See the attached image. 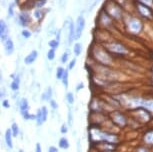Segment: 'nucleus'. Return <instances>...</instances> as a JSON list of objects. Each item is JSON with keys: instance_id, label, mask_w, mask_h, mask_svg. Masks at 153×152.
<instances>
[{"instance_id": "obj_1", "label": "nucleus", "mask_w": 153, "mask_h": 152, "mask_svg": "<svg viewBox=\"0 0 153 152\" xmlns=\"http://www.w3.org/2000/svg\"><path fill=\"white\" fill-rule=\"evenodd\" d=\"M92 54H93V58H95V60H96L97 62H99L100 64H103V65L111 64L112 58H111V56L108 54L107 50L96 46V47H93Z\"/></svg>"}, {"instance_id": "obj_2", "label": "nucleus", "mask_w": 153, "mask_h": 152, "mask_svg": "<svg viewBox=\"0 0 153 152\" xmlns=\"http://www.w3.org/2000/svg\"><path fill=\"white\" fill-rule=\"evenodd\" d=\"M125 25L128 31H130L132 34H138L142 30L143 24L140 19L135 18V17H129L125 20Z\"/></svg>"}, {"instance_id": "obj_3", "label": "nucleus", "mask_w": 153, "mask_h": 152, "mask_svg": "<svg viewBox=\"0 0 153 152\" xmlns=\"http://www.w3.org/2000/svg\"><path fill=\"white\" fill-rule=\"evenodd\" d=\"M104 47L109 53L117 54V55H126L128 53V49L119 42L107 43V44H104Z\"/></svg>"}, {"instance_id": "obj_4", "label": "nucleus", "mask_w": 153, "mask_h": 152, "mask_svg": "<svg viewBox=\"0 0 153 152\" xmlns=\"http://www.w3.org/2000/svg\"><path fill=\"white\" fill-rule=\"evenodd\" d=\"M107 5L105 6L104 11L108 14L109 16L114 19H120L122 16V11H121L119 5L115 2H110V3H106Z\"/></svg>"}, {"instance_id": "obj_5", "label": "nucleus", "mask_w": 153, "mask_h": 152, "mask_svg": "<svg viewBox=\"0 0 153 152\" xmlns=\"http://www.w3.org/2000/svg\"><path fill=\"white\" fill-rule=\"evenodd\" d=\"M135 7H136L137 12L139 13L143 18L149 19V20L153 19V12H152L151 8L147 4L143 3V2H141V1H137L136 3H135Z\"/></svg>"}, {"instance_id": "obj_6", "label": "nucleus", "mask_w": 153, "mask_h": 152, "mask_svg": "<svg viewBox=\"0 0 153 152\" xmlns=\"http://www.w3.org/2000/svg\"><path fill=\"white\" fill-rule=\"evenodd\" d=\"M111 120L115 125H117L118 127L123 128L127 125V117L124 113L120 112V111H114L111 113Z\"/></svg>"}, {"instance_id": "obj_7", "label": "nucleus", "mask_w": 153, "mask_h": 152, "mask_svg": "<svg viewBox=\"0 0 153 152\" xmlns=\"http://www.w3.org/2000/svg\"><path fill=\"white\" fill-rule=\"evenodd\" d=\"M85 27V19L83 16H79L76 20L75 25V39H79Z\"/></svg>"}, {"instance_id": "obj_8", "label": "nucleus", "mask_w": 153, "mask_h": 152, "mask_svg": "<svg viewBox=\"0 0 153 152\" xmlns=\"http://www.w3.org/2000/svg\"><path fill=\"white\" fill-rule=\"evenodd\" d=\"M116 144L113 143H108V142H99L98 143V148L100 151L103 152H113L116 150Z\"/></svg>"}, {"instance_id": "obj_9", "label": "nucleus", "mask_w": 153, "mask_h": 152, "mask_svg": "<svg viewBox=\"0 0 153 152\" xmlns=\"http://www.w3.org/2000/svg\"><path fill=\"white\" fill-rule=\"evenodd\" d=\"M38 57V52L36 50H33L32 52H30L28 55L24 58V63L26 65H30L32 64L33 62H35V60L37 59Z\"/></svg>"}, {"instance_id": "obj_10", "label": "nucleus", "mask_w": 153, "mask_h": 152, "mask_svg": "<svg viewBox=\"0 0 153 152\" xmlns=\"http://www.w3.org/2000/svg\"><path fill=\"white\" fill-rule=\"evenodd\" d=\"M4 138H5V143L6 145L9 147L10 149L13 148V134H12V131L11 129H7L5 131V134H4Z\"/></svg>"}, {"instance_id": "obj_11", "label": "nucleus", "mask_w": 153, "mask_h": 152, "mask_svg": "<svg viewBox=\"0 0 153 152\" xmlns=\"http://www.w3.org/2000/svg\"><path fill=\"white\" fill-rule=\"evenodd\" d=\"M141 107L147 110L153 116V99H143Z\"/></svg>"}, {"instance_id": "obj_12", "label": "nucleus", "mask_w": 153, "mask_h": 152, "mask_svg": "<svg viewBox=\"0 0 153 152\" xmlns=\"http://www.w3.org/2000/svg\"><path fill=\"white\" fill-rule=\"evenodd\" d=\"M0 33H1V40L2 41H6L8 29H7V24L5 23L3 20H1V23H0Z\"/></svg>"}, {"instance_id": "obj_13", "label": "nucleus", "mask_w": 153, "mask_h": 152, "mask_svg": "<svg viewBox=\"0 0 153 152\" xmlns=\"http://www.w3.org/2000/svg\"><path fill=\"white\" fill-rule=\"evenodd\" d=\"M75 40V25L73 22L70 20V23H69V32H68V43L71 44Z\"/></svg>"}, {"instance_id": "obj_14", "label": "nucleus", "mask_w": 153, "mask_h": 152, "mask_svg": "<svg viewBox=\"0 0 153 152\" xmlns=\"http://www.w3.org/2000/svg\"><path fill=\"white\" fill-rule=\"evenodd\" d=\"M4 47H5V52L7 55H11L14 52V44L13 41L11 39H7L4 43Z\"/></svg>"}, {"instance_id": "obj_15", "label": "nucleus", "mask_w": 153, "mask_h": 152, "mask_svg": "<svg viewBox=\"0 0 153 152\" xmlns=\"http://www.w3.org/2000/svg\"><path fill=\"white\" fill-rule=\"evenodd\" d=\"M143 141H144V143H146V144L153 146V130L147 131V132L144 134Z\"/></svg>"}, {"instance_id": "obj_16", "label": "nucleus", "mask_w": 153, "mask_h": 152, "mask_svg": "<svg viewBox=\"0 0 153 152\" xmlns=\"http://www.w3.org/2000/svg\"><path fill=\"white\" fill-rule=\"evenodd\" d=\"M51 97H52V88L47 87L44 92H43L41 99H42V101H50V100L52 99Z\"/></svg>"}, {"instance_id": "obj_17", "label": "nucleus", "mask_w": 153, "mask_h": 152, "mask_svg": "<svg viewBox=\"0 0 153 152\" xmlns=\"http://www.w3.org/2000/svg\"><path fill=\"white\" fill-rule=\"evenodd\" d=\"M11 78H12V82H11V84H10V87H11V89H12L13 91H17L19 89V87H20V79H19V77H16L15 75H12L11 76Z\"/></svg>"}, {"instance_id": "obj_18", "label": "nucleus", "mask_w": 153, "mask_h": 152, "mask_svg": "<svg viewBox=\"0 0 153 152\" xmlns=\"http://www.w3.org/2000/svg\"><path fill=\"white\" fill-rule=\"evenodd\" d=\"M19 109H20V113L26 112V111L29 110V103H28L27 99L23 98L20 101V105H19Z\"/></svg>"}, {"instance_id": "obj_19", "label": "nucleus", "mask_w": 153, "mask_h": 152, "mask_svg": "<svg viewBox=\"0 0 153 152\" xmlns=\"http://www.w3.org/2000/svg\"><path fill=\"white\" fill-rule=\"evenodd\" d=\"M58 145H59V148L61 149H68L69 148V141L68 139L66 138V137H61V138L59 139V142H58Z\"/></svg>"}, {"instance_id": "obj_20", "label": "nucleus", "mask_w": 153, "mask_h": 152, "mask_svg": "<svg viewBox=\"0 0 153 152\" xmlns=\"http://www.w3.org/2000/svg\"><path fill=\"white\" fill-rule=\"evenodd\" d=\"M36 122H37V125L38 126H41L43 123H44V119H43V115H42V110H41V108L40 109L37 110V112H36Z\"/></svg>"}, {"instance_id": "obj_21", "label": "nucleus", "mask_w": 153, "mask_h": 152, "mask_svg": "<svg viewBox=\"0 0 153 152\" xmlns=\"http://www.w3.org/2000/svg\"><path fill=\"white\" fill-rule=\"evenodd\" d=\"M28 22H29V20H28V17L25 15L24 13H22L21 15L19 16V23H20V25L23 26V27H25L28 24Z\"/></svg>"}, {"instance_id": "obj_22", "label": "nucleus", "mask_w": 153, "mask_h": 152, "mask_svg": "<svg viewBox=\"0 0 153 152\" xmlns=\"http://www.w3.org/2000/svg\"><path fill=\"white\" fill-rule=\"evenodd\" d=\"M73 52L76 56H79L80 54L82 52V45L81 43H76L74 45V48H73Z\"/></svg>"}, {"instance_id": "obj_23", "label": "nucleus", "mask_w": 153, "mask_h": 152, "mask_svg": "<svg viewBox=\"0 0 153 152\" xmlns=\"http://www.w3.org/2000/svg\"><path fill=\"white\" fill-rule=\"evenodd\" d=\"M22 117L24 118L25 120H35L36 119V115H34V114H31L29 113L28 111H26V112H23L21 113Z\"/></svg>"}, {"instance_id": "obj_24", "label": "nucleus", "mask_w": 153, "mask_h": 152, "mask_svg": "<svg viewBox=\"0 0 153 152\" xmlns=\"http://www.w3.org/2000/svg\"><path fill=\"white\" fill-rule=\"evenodd\" d=\"M11 131H12V134H13V137H17L19 134V127L18 125L16 124L15 122L12 123V125H11Z\"/></svg>"}, {"instance_id": "obj_25", "label": "nucleus", "mask_w": 153, "mask_h": 152, "mask_svg": "<svg viewBox=\"0 0 153 152\" xmlns=\"http://www.w3.org/2000/svg\"><path fill=\"white\" fill-rule=\"evenodd\" d=\"M65 69L63 67H58L57 68V71H56V77H57V79H60L61 80L62 79V77L63 75H64V73H65Z\"/></svg>"}, {"instance_id": "obj_26", "label": "nucleus", "mask_w": 153, "mask_h": 152, "mask_svg": "<svg viewBox=\"0 0 153 152\" xmlns=\"http://www.w3.org/2000/svg\"><path fill=\"white\" fill-rule=\"evenodd\" d=\"M61 81H62V84L64 85V87L67 88L68 87V70L65 71V73H64V75H63V77H62Z\"/></svg>"}, {"instance_id": "obj_27", "label": "nucleus", "mask_w": 153, "mask_h": 152, "mask_svg": "<svg viewBox=\"0 0 153 152\" xmlns=\"http://www.w3.org/2000/svg\"><path fill=\"white\" fill-rule=\"evenodd\" d=\"M72 123H73V116H72V110L69 108L68 109V114H67V124L68 126H72Z\"/></svg>"}, {"instance_id": "obj_28", "label": "nucleus", "mask_w": 153, "mask_h": 152, "mask_svg": "<svg viewBox=\"0 0 153 152\" xmlns=\"http://www.w3.org/2000/svg\"><path fill=\"white\" fill-rule=\"evenodd\" d=\"M33 14H34V17H35L36 19L40 20V19H42L43 15H44V12H43L42 10H40L39 8H38V9H36L35 11H34Z\"/></svg>"}, {"instance_id": "obj_29", "label": "nucleus", "mask_w": 153, "mask_h": 152, "mask_svg": "<svg viewBox=\"0 0 153 152\" xmlns=\"http://www.w3.org/2000/svg\"><path fill=\"white\" fill-rule=\"evenodd\" d=\"M47 58H48V60H50V61L54 60V58H55V49H52V48H51V49L48 51Z\"/></svg>"}, {"instance_id": "obj_30", "label": "nucleus", "mask_w": 153, "mask_h": 152, "mask_svg": "<svg viewBox=\"0 0 153 152\" xmlns=\"http://www.w3.org/2000/svg\"><path fill=\"white\" fill-rule=\"evenodd\" d=\"M66 100H67L68 104H73L74 103V95L72 94L71 92H68L67 94H66Z\"/></svg>"}, {"instance_id": "obj_31", "label": "nucleus", "mask_w": 153, "mask_h": 152, "mask_svg": "<svg viewBox=\"0 0 153 152\" xmlns=\"http://www.w3.org/2000/svg\"><path fill=\"white\" fill-rule=\"evenodd\" d=\"M48 44H49V46L52 48V49L56 50V48L59 46V41H58V40H50Z\"/></svg>"}, {"instance_id": "obj_32", "label": "nucleus", "mask_w": 153, "mask_h": 152, "mask_svg": "<svg viewBox=\"0 0 153 152\" xmlns=\"http://www.w3.org/2000/svg\"><path fill=\"white\" fill-rule=\"evenodd\" d=\"M41 110H42L43 119H44V121H46V120H47V118H48V110H47V107H46V106H42Z\"/></svg>"}, {"instance_id": "obj_33", "label": "nucleus", "mask_w": 153, "mask_h": 152, "mask_svg": "<svg viewBox=\"0 0 153 152\" xmlns=\"http://www.w3.org/2000/svg\"><path fill=\"white\" fill-rule=\"evenodd\" d=\"M46 1H47V0H38V1L35 3V6L37 8H41L46 4Z\"/></svg>"}, {"instance_id": "obj_34", "label": "nucleus", "mask_w": 153, "mask_h": 152, "mask_svg": "<svg viewBox=\"0 0 153 152\" xmlns=\"http://www.w3.org/2000/svg\"><path fill=\"white\" fill-rule=\"evenodd\" d=\"M68 58H69L68 53H67V52H64V53L62 54L61 58H60V61H61V63H66V62H67Z\"/></svg>"}, {"instance_id": "obj_35", "label": "nucleus", "mask_w": 153, "mask_h": 152, "mask_svg": "<svg viewBox=\"0 0 153 152\" xmlns=\"http://www.w3.org/2000/svg\"><path fill=\"white\" fill-rule=\"evenodd\" d=\"M50 106H51V108L52 109H54V110H56L57 108H58V103L56 102V100H54V99H51L50 101Z\"/></svg>"}, {"instance_id": "obj_36", "label": "nucleus", "mask_w": 153, "mask_h": 152, "mask_svg": "<svg viewBox=\"0 0 153 152\" xmlns=\"http://www.w3.org/2000/svg\"><path fill=\"white\" fill-rule=\"evenodd\" d=\"M60 132L62 134H66L68 132V126L66 124H62L61 127H60Z\"/></svg>"}, {"instance_id": "obj_37", "label": "nucleus", "mask_w": 153, "mask_h": 152, "mask_svg": "<svg viewBox=\"0 0 153 152\" xmlns=\"http://www.w3.org/2000/svg\"><path fill=\"white\" fill-rule=\"evenodd\" d=\"M75 64H76V59L73 58L70 61V63L68 64V70H72V69H73L74 66H75Z\"/></svg>"}, {"instance_id": "obj_38", "label": "nucleus", "mask_w": 153, "mask_h": 152, "mask_svg": "<svg viewBox=\"0 0 153 152\" xmlns=\"http://www.w3.org/2000/svg\"><path fill=\"white\" fill-rule=\"evenodd\" d=\"M22 36L24 37V38H30V36H31V33H30V31H28V30H22Z\"/></svg>"}, {"instance_id": "obj_39", "label": "nucleus", "mask_w": 153, "mask_h": 152, "mask_svg": "<svg viewBox=\"0 0 153 152\" xmlns=\"http://www.w3.org/2000/svg\"><path fill=\"white\" fill-rule=\"evenodd\" d=\"M136 152H150V149L149 148H147V147H138L136 149Z\"/></svg>"}, {"instance_id": "obj_40", "label": "nucleus", "mask_w": 153, "mask_h": 152, "mask_svg": "<svg viewBox=\"0 0 153 152\" xmlns=\"http://www.w3.org/2000/svg\"><path fill=\"white\" fill-rule=\"evenodd\" d=\"M2 106H3L4 108H9V107H10L9 101H8L7 99H4L3 101H2Z\"/></svg>"}, {"instance_id": "obj_41", "label": "nucleus", "mask_w": 153, "mask_h": 152, "mask_svg": "<svg viewBox=\"0 0 153 152\" xmlns=\"http://www.w3.org/2000/svg\"><path fill=\"white\" fill-rule=\"evenodd\" d=\"M35 152H42L41 144H40V143H36V146H35Z\"/></svg>"}, {"instance_id": "obj_42", "label": "nucleus", "mask_w": 153, "mask_h": 152, "mask_svg": "<svg viewBox=\"0 0 153 152\" xmlns=\"http://www.w3.org/2000/svg\"><path fill=\"white\" fill-rule=\"evenodd\" d=\"M83 87H84V84H83V82H79L78 84H77V86H76V91L81 90Z\"/></svg>"}, {"instance_id": "obj_43", "label": "nucleus", "mask_w": 153, "mask_h": 152, "mask_svg": "<svg viewBox=\"0 0 153 152\" xmlns=\"http://www.w3.org/2000/svg\"><path fill=\"white\" fill-rule=\"evenodd\" d=\"M48 152H58V149H57L55 146H50L48 149Z\"/></svg>"}, {"instance_id": "obj_44", "label": "nucleus", "mask_w": 153, "mask_h": 152, "mask_svg": "<svg viewBox=\"0 0 153 152\" xmlns=\"http://www.w3.org/2000/svg\"><path fill=\"white\" fill-rule=\"evenodd\" d=\"M139 1L143 2V3H145V4L148 5L149 3H151V2H152V0H139Z\"/></svg>"}]
</instances>
